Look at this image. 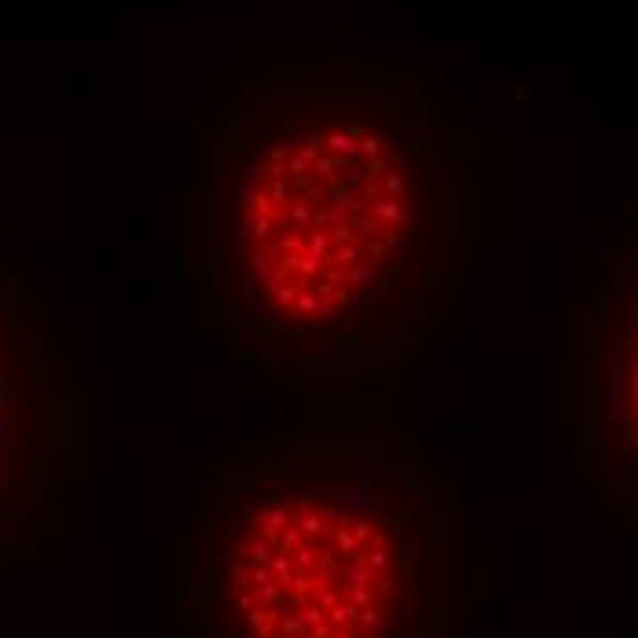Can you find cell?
Wrapping results in <instances>:
<instances>
[{
	"label": "cell",
	"mask_w": 638,
	"mask_h": 638,
	"mask_svg": "<svg viewBox=\"0 0 638 638\" xmlns=\"http://www.w3.org/2000/svg\"><path fill=\"white\" fill-rule=\"evenodd\" d=\"M228 580L242 638H385L400 616L393 532L327 492L260 506Z\"/></svg>",
	"instance_id": "6da1fadb"
}]
</instances>
